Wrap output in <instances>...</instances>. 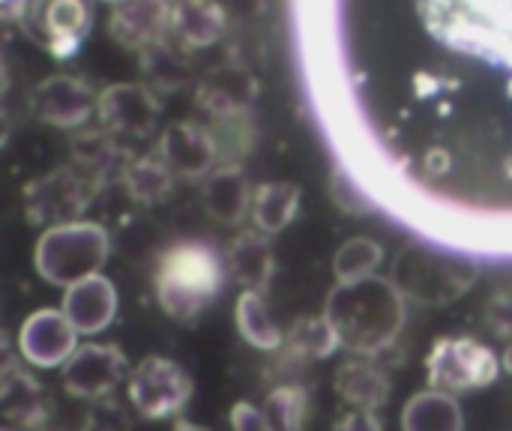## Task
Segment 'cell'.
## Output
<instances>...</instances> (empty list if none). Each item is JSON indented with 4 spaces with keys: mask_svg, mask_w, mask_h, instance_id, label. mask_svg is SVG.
<instances>
[{
    "mask_svg": "<svg viewBox=\"0 0 512 431\" xmlns=\"http://www.w3.org/2000/svg\"><path fill=\"white\" fill-rule=\"evenodd\" d=\"M501 375L498 354L471 336H447L438 339L426 357V378L432 390L444 393H474L495 384Z\"/></svg>",
    "mask_w": 512,
    "mask_h": 431,
    "instance_id": "obj_6",
    "label": "cell"
},
{
    "mask_svg": "<svg viewBox=\"0 0 512 431\" xmlns=\"http://www.w3.org/2000/svg\"><path fill=\"white\" fill-rule=\"evenodd\" d=\"M78 348V330L63 309H36L18 333V354L36 369H60Z\"/></svg>",
    "mask_w": 512,
    "mask_h": 431,
    "instance_id": "obj_14",
    "label": "cell"
},
{
    "mask_svg": "<svg viewBox=\"0 0 512 431\" xmlns=\"http://www.w3.org/2000/svg\"><path fill=\"white\" fill-rule=\"evenodd\" d=\"M111 252V237L99 222L75 219L63 225H51L42 231L33 264L36 273L57 288H69L87 276H96Z\"/></svg>",
    "mask_w": 512,
    "mask_h": 431,
    "instance_id": "obj_5",
    "label": "cell"
},
{
    "mask_svg": "<svg viewBox=\"0 0 512 431\" xmlns=\"http://www.w3.org/2000/svg\"><path fill=\"white\" fill-rule=\"evenodd\" d=\"M6 90H9V63H6V57L0 51V99L6 96Z\"/></svg>",
    "mask_w": 512,
    "mask_h": 431,
    "instance_id": "obj_38",
    "label": "cell"
},
{
    "mask_svg": "<svg viewBox=\"0 0 512 431\" xmlns=\"http://www.w3.org/2000/svg\"><path fill=\"white\" fill-rule=\"evenodd\" d=\"M171 431H210V429H204V426H198V423H189V420H180V423H177Z\"/></svg>",
    "mask_w": 512,
    "mask_h": 431,
    "instance_id": "obj_39",
    "label": "cell"
},
{
    "mask_svg": "<svg viewBox=\"0 0 512 431\" xmlns=\"http://www.w3.org/2000/svg\"><path fill=\"white\" fill-rule=\"evenodd\" d=\"M228 30V12L219 0H171L168 3V39L183 51H201L216 45Z\"/></svg>",
    "mask_w": 512,
    "mask_h": 431,
    "instance_id": "obj_17",
    "label": "cell"
},
{
    "mask_svg": "<svg viewBox=\"0 0 512 431\" xmlns=\"http://www.w3.org/2000/svg\"><path fill=\"white\" fill-rule=\"evenodd\" d=\"M99 189H102V183L93 180L90 174H84L81 168L60 165L51 174H42L27 183V189H24L27 219L42 228L75 222L90 207V201L96 198Z\"/></svg>",
    "mask_w": 512,
    "mask_h": 431,
    "instance_id": "obj_8",
    "label": "cell"
},
{
    "mask_svg": "<svg viewBox=\"0 0 512 431\" xmlns=\"http://www.w3.org/2000/svg\"><path fill=\"white\" fill-rule=\"evenodd\" d=\"M282 348H288L294 357L300 360H327L333 357L342 345H339V336L336 330L330 327V321L321 315H306V318H297L288 330H285V342Z\"/></svg>",
    "mask_w": 512,
    "mask_h": 431,
    "instance_id": "obj_26",
    "label": "cell"
},
{
    "mask_svg": "<svg viewBox=\"0 0 512 431\" xmlns=\"http://www.w3.org/2000/svg\"><path fill=\"white\" fill-rule=\"evenodd\" d=\"M225 270L228 279H234L243 291H258L264 294L276 276V252H273V240L270 234L249 228L240 231L231 246L225 249Z\"/></svg>",
    "mask_w": 512,
    "mask_h": 431,
    "instance_id": "obj_18",
    "label": "cell"
},
{
    "mask_svg": "<svg viewBox=\"0 0 512 431\" xmlns=\"http://www.w3.org/2000/svg\"><path fill=\"white\" fill-rule=\"evenodd\" d=\"M129 360L117 345L87 342L72 351V357L60 366V384L69 396L96 402L114 396V390L129 381Z\"/></svg>",
    "mask_w": 512,
    "mask_h": 431,
    "instance_id": "obj_10",
    "label": "cell"
},
{
    "mask_svg": "<svg viewBox=\"0 0 512 431\" xmlns=\"http://www.w3.org/2000/svg\"><path fill=\"white\" fill-rule=\"evenodd\" d=\"M384 264V246L372 237H351L333 255V276L336 282H357L375 276Z\"/></svg>",
    "mask_w": 512,
    "mask_h": 431,
    "instance_id": "obj_28",
    "label": "cell"
},
{
    "mask_svg": "<svg viewBox=\"0 0 512 431\" xmlns=\"http://www.w3.org/2000/svg\"><path fill=\"white\" fill-rule=\"evenodd\" d=\"M168 3L171 0H120L108 15V33L126 51L144 54L168 39Z\"/></svg>",
    "mask_w": 512,
    "mask_h": 431,
    "instance_id": "obj_15",
    "label": "cell"
},
{
    "mask_svg": "<svg viewBox=\"0 0 512 431\" xmlns=\"http://www.w3.org/2000/svg\"><path fill=\"white\" fill-rule=\"evenodd\" d=\"M234 321L240 336L258 348V351H279L285 342V330L273 321L264 294L258 291H243L237 297V309H234Z\"/></svg>",
    "mask_w": 512,
    "mask_h": 431,
    "instance_id": "obj_25",
    "label": "cell"
},
{
    "mask_svg": "<svg viewBox=\"0 0 512 431\" xmlns=\"http://www.w3.org/2000/svg\"><path fill=\"white\" fill-rule=\"evenodd\" d=\"M300 204H303V192L297 183L288 180L261 183L252 192V210H249L252 228L276 237L300 216Z\"/></svg>",
    "mask_w": 512,
    "mask_h": 431,
    "instance_id": "obj_22",
    "label": "cell"
},
{
    "mask_svg": "<svg viewBox=\"0 0 512 431\" xmlns=\"http://www.w3.org/2000/svg\"><path fill=\"white\" fill-rule=\"evenodd\" d=\"M252 192L255 186L249 183L243 165H216L201 186V201L204 210L222 222V225H240L249 219L252 210Z\"/></svg>",
    "mask_w": 512,
    "mask_h": 431,
    "instance_id": "obj_20",
    "label": "cell"
},
{
    "mask_svg": "<svg viewBox=\"0 0 512 431\" xmlns=\"http://www.w3.org/2000/svg\"><path fill=\"white\" fill-rule=\"evenodd\" d=\"M333 431H384V423L375 411H357L351 408L345 417L333 423Z\"/></svg>",
    "mask_w": 512,
    "mask_h": 431,
    "instance_id": "obj_34",
    "label": "cell"
},
{
    "mask_svg": "<svg viewBox=\"0 0 512 431\" xmlns=\"http://www.w3.org/2000/svg\"><path fill=\"white\" fill-rule=\"evenodd\" d=\"M21 366H18V354H15V348L9 345V339L0 333V387L18 372Z\"/></svg>",
    "mask_w": 512,
    "mask_h": 431,
    "instance_id": "obj_35",
    "label": "cell"
},
{
    "mask_svg": "<svg viewBox=\"0 0 512 431\" xmlns=\"http://www.w3.org/2000/svg\"><path fill=\"white\" fill-rule=\"evenodd\" d=\"M27 0H0V24H21Z\"/></svg>",
    "mask_w": 512,
    "mask_h": 431,
    "instance_id": "obj_36",
    "label": "cell"
},
{
    "mask_svg": "<svg viewBox=\"0 0 512 431\" xmlns=\"http://www.w3.org/2000/svg\"><path fill=\"white\" fill-rule=\"evenodd\" d=\"M393 285L417 306H450L462 300L480 279V264L429 243H408L393 258Z\"/></svg>",
    "mask_w": 512,
    "mask_h": 431,
    "instance_id": "obj_4",
    "label": "cell"
},
{
    "mask_svg": "<svg viewBox=\"0 0 512 431\" xmlns=\"http://www.w3.org/2000/svg\"><path fill=\"white\" fill-rule=\"evenodd\" d=\"M102 3H111V6H114V3H120V0H102Z\"/></svg>",
    "mask_w": 512,
    "mask_h": 431,
    "instance_id": "obj_41",
    "label": "cell"
},
{
    "mask_svg": "<svg viewBox=\"0 0 512 431\" xmlns=\"http://www.w3.org/2000/svg\"><path fill=\"white\" fill-rule=\"evenodd\" d=\"M486 324L495 336L512 339V288H504L486 303Z\"/></svg>",
    "mask_w": 512,
    "mask_h": 431,
    "instance_id": "obj_32",
    "label": "cell"
},
{
    "mask_svg": "<svg viewBox=\"0 0 512 431\" xmlns=\"http://www.w3.org/2000/svg\"><path fill=\"white\" fill-rule=\"evenodd\" d=\"M336 393L345 405L378 414L390 399V375L375 363V357L351 354V360L336 369Z\"/></svg>",
    "mask_w": 512,
    "mask_h": 431,
    "instance_id": "obj_21",
    "label": "cell"
},
{
    "mask_svg": "<svg viewBox=\"0 0 512 431\" xmlns=\"http://www.w3.org/2000/svg\"><path fill=\"white\" fill-rule=\"evenodd\" d=\"M81 431H132V420L126 417L123 405L114 396H105L93 402Z\"/></svg>",
    "mask_w": 512,
    "mask_h": 431,
    "instance_id": "obj_31",
    "label": "cell"
},
{
    "mask_svg": "<svg viewBox=\"0 0 512 431\" xmlns=\"http://www.w3.org/2000/svg\"><path fill=\"white\" fill-rule=\"evenodd\" d=\"M60 309L69 318V324L78 330V336H96V333L108 330L111 321L117 318L120 297H117L114 282L105 279L102 273H96V276H87V279L69 285L63 291Z\"/></svg>",
    "mask_w": 512,
    "mask_h": 431,
    "instance_id": "obj_16",
    "label": "cell"
},
{
    "mask_svg": "<svg viewBox=\"0 0 512 431\" xmlns=\"http://www.w3.org/2000/svg\"><path fill=\"white\" fill-rule=\"evenodd\" d=\"M156 156L177 180H204L219 165V150L207 123L174 120L156 144Z\"/></svg>",
    "mask_w": 512,
    "mask_h": 431,
    "instance_id": "obj_13",
    "label": "cell"
},
{
    "mask_svg": "<svg viewBox=\"0 0 512 431\" xmlns=\"http://www.w3.org/2000/svg\"><path fill=\"white\" fill-rule=\"evenodd\" d=\"M231 431H273L264 411L249 405V402H237L231 408Z\"/></svg>",
    "mask_w": 512,
    "mask_h": 431,
    "instance_id": "obj_33",
    "label": "cell"
},
{
    "mask_svg": "<svg viewBox=\"0 0 512 431\" xmlns=\"http://www.w3.org/2000/svg\"><path fill=\"white\" fill-rule=\"evenodd\" d=\"M138 57H141V69L147 72V87L156 93H171L189 78V69L171 39H162L159 45L147 48Z\"/></svg>",
    "mask_w": 512,
    "mask_h": 431,
    "instance_id": "obj_29",
    "label": "cell"
},
{
    "mask_svg": "<svg viewBox=\"0 0 512 431\" xmlns=\"http://www.w3.org/2000/svg\"><path fill=\"white\" fill-rule=\"evenodd\" d=\"M162 114L159 93L147 84H108L96 96V117L105 132H111L117 141H135L147 138Z\"/></svg>",
    "mask_w": 512,
    "mask_h": 431,
    "instance_id": "obj_11",
    "label": "cell"
},
{
    "mask_svg": "<svg viewBox=\"0 0 512 431\" xmlns=\"http://www.w3.org/2000/svg\"><path fill=\"white\" fill-rule=\"evenodd\" d=\"M501 369H504V372H510V375H512V342L507 345L504 357H501Z\"/></svg>",
    "mask_w": 512,
    "mask_h": 431,
    "instance_id": "obj_40",
    "label": "cell"
},
{
    "mask_svg": "<svg viewBox=\"0 0 512 431\" xmlns=\"http://www.w3.org/2000/svg\"><path fill=\"white\" fill-rule=\"evenodd\" d=\"M129 402L147 420L183 414L192 399V378L168 357H144L129 372Z\"/></svg>",
    "mask_w": 512,
    "mask_h": 431,
    "instance_id": "obj_9",
    "label": "cell"
},
{
    "mask_svg": "<svg viewBox=\"0 0 512 431\" xmlns=\"http://www.w3.org/2000/svg\"><path fill=\"white\" fill-rule=\"evenodd\" d=\"M9 135H12V114H9V108L3 105V99H0V150L9 144Z\"/></svg>",
    "mask_w": 512,
    "mask_h": 431,
    "instance_id": "obj_37",
    "label": "cell"
},
{
    "mask_svg": "<svg viewBox=\"0 0 512 431\" xmlns=\"http://www.w3.org/2000/svg\"><path fill=\"white\" fill-rule=\"evenodd\" d=\"M324 318L351 354L381 357L405 330L408 300L390 276H366L357 282H336L324 300Z\"/></svg>",
    "mask_w": 512,
    "mask_h": 431,
    "instance_id": "obj_2",
    "label": "cell"
},
{
    "mask_svg": "<svg viewBox=\"0 0 512 431\" xmlns=\"http://www.w3.org/2000/svg\"><path fill=\"white\" fill-rule=\"evenodd\" d=\"M18 27L54 60H69L93 30V9L90 0H27Z\"/></svg>",
    "mask_w": 512,
    "mask_h": 431,
    "instance_id": "obj_7",
    "label": "cell"
},
{
    "mask_svg": "<svg viewBox=\"0 0 512 431\" xmlns=\"http://www.w3.org/2000/svg\"><path fill=\"white\" fill-rule=\"evenodd\" d=\"M261 411L273 431H303L309 414V393L300 384H282L267 393Z\"/></svg>",
    "mask_w": 512,
    "mask_h": 431,
    "instance_id": "obj_30",
    "label": "cell"
},
{
    "mask_svg": "<svg viewBox=\"0 0 512 431\" xmlns=\"http://www.w3.org/2000/svg\"><path fill=\"white\" fill-rule=\"evenodd\" d=\"M315 102L348 141L441 180L498 153L512 183V0H300Z\"/></svg>",
    "mask_w": 512,
    "mask_h": 431,
    "instance_id": "obj_1",
    "label": "cell"
},
{
    "mask_svg": "<svg viewBox=\"0 0 512 431\" xmlns=\"http://www.w3.org/2000/svg\"><path fill=\"white\" fill-rule=\"evenodd\" d=\"M0 411L18 423V429H33L45 420V399H42V390L39 384L24 372L18 369L3 387H0Z\"/></svg>",
    "mask_w": 512,
    "mask_h": 431,
    "instance_id": "obj_27",
    "label": "cell"
},
{
    "mask_svg": "<svg viewBox=\"0 0 512 431\" xmlns=\"http://www.w3.org/2000/svg\"><path fill=\"white\" fill-rule=\"evenodd\" d=\"M225 258L204 240H180L159 255L153 288L162 312L180 324L201 318L222 294Z\"/></svg>",
    "mask_w": 512,
    "mask_h": 431,
    "instance_id": "obj_3",
    "label": "cell"
},
{
    "mask_svg": "<svg viewBox=\"0 0 512 431\" xmlns=\"http://www.w3.org/2000/svg\"><path fill=\"white\" fill-rule=\"evenodd\" d=\"M0 431H21V429H0Z\"/></svg>",
    "mask_w": 512,
    "mask_h": 431,
    "instance_id": "obj_42",
    "label": "cell"
},
{
    "mask_svg": "<svg viewBox=\"0 0 512 431\" xmlns=\"http://www.w3.org/2000/svg\"><path fill=\"white\" fill-rule=\"evenodd\" d=\"M258 96V81L249 69L228 63L213 69L198 84V105L201 111L213 117H231V114H249L252 102Z\"/></svg>",
    "mask_w": 512,
    "mask_h": 431,
    "instance_id": "obj_19",
    "label": "cell"
},
{
    "mask_svg": "<svg viewBox=\"0 0 512 431\" xmlns=\"http://www.w3.org/2000/svg\"><path fill=\"white\" fill-rule=\"evenodd\" d=\"M402 431H465V414L453 393L423 390L408 399L402 411Z\"/></svg>",
    "mask_w": 512,
    "mask_h": 431,
    "instance_id": "obj_23",
    "label": "cell"
},
{
    "mask_svg": "<svg viewBox=\"0 0 512 431\" xmlns=\"http://www.w3.org/2000/svg\"><path fill=\"white\" fill-rule=\"evenodd\" d=\"M120 180H123V186L129 189L132 201L153 207V204H159V201H165V198L171 195L177 177L168 171V165H165V162L156 156V150H153V153H147V156H132V159L126 162Z\"/></svg>",
    "mask_w": 512,
    "mask_h": 431,
    "instance_id": "obj_24",
    "label": "cell"
},
{
    "mask_svg": "<svg viewBox=\"0 0 512 431\" xmlns=\"http://www.w3.org/2000/svg\"><path fill=\"white\" fill-rule=\"evenodd\" d=\"M96 90L81 75H48L30 90V111L39 123L78 132L87 126L90 114L96 111Z\"/></svg>",
    "mask_w": 512,
    "mask_h": 431,
    "instance_id": "obj_12",
    "label": "cell"
}]
</instances>
